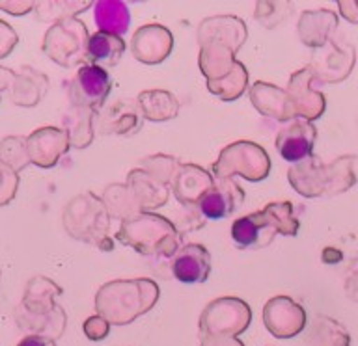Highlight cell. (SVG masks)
<instances>
[{"label":"cell","mask_w":358,"mask_h":346,"mask_svg":"<svg viewBox=\"0 0 358 346\" xmlns=\"http://www.w3.org/2000/svg\"><path fill=\"white\" fill-rule=\"evenodd\" d=\"M159 298V287L151 279L112 281L103 285L95 298L97 315L114 326H125L142 317Z\"/></svg>","instance_id":"obj_1"},{"label":"cell","mask_w":358,"mask_h":346,"mask_svg":"<svg viewBox=\"0 0 358 346\" xmlns=\"http://www.w3.org/2000/svg\"><path fill=\"white\" fill-rule=\"evenodd\" d=\"M116 239L131 246L142 255H173L178 253L179 236L176 227L166 218L140 212L123 220Z\"/></svg>","instance_id":"obj_2"},{"label":"cell","mask_w":358,"mask_h":346,"mask_svg":"<svg viewBox=\"0 0 358 346\" xmlns=\"http://www.w3.org/2000/svg\"><path fill=\"white\" fill-rule=\"evenodd\" d=\"M62 220L73 239L92 242L105 250V239L110 227L108 211L94 194H80L69 201Z\"/></svg>","instance_id":"obj_3"},{"label":"cell","mask_w":358,"mask_h":346,"mask_svg":"<svg viewBox=\"0 0 358 346\" xmlns=\"http://www.w3.org/2000/svg\"><path fill=\"white\" fill-rule=\"evenodd\" d=\"M88 39V30L77 19L55 22L49 32L45 33L43 52L64 67L78 66L86 61Z\"/></svg>","instance_id":"obj_4"},{"label":"cell","mask_w":358,"mask_h":346,"mask_svg":"<svg viewBox=\"0 0 358 346\" xmlns=\"http://www.w3.org/2000/svg\"><path fill=\"white\" fill-rule=\"evenodd\" d=\"M250 307L237 298H218L203 309L200 329L203 335L237 337L250 326Z\"/></svg>","instance_id":"obj_5"},{"label":"cell","mask_w":358,"mask_h":346,"mask_svg":"<svg viewBox=\"0 0 358 346\" xmlns=\"http://www.w3.org/2000/svg\"><path fill=\"white\" fill-rule=\"evenodd\" d=\"M112 91V78L106 69L92 63H84L71 78L67 93L75 108L99 110Z\"/></svg>","instance_id":"obj_6"},{"label":"cell","mask_w":358,"mask_h":346,"mask_svg":"<svg viewBox=\"0 0 358 346\" xmlns=\"http://www.w3.org/2000/svg\"><path fill=\"white\" fill-rule=\"evenodd\" d=\"M263 322L276 339H291L306 326V313L287 296H276L265 303Z\"/></svg>","instance_id":"obj_7"},{"label":"cell","mask_w":358,"mask_h":346,"mask_svg":"<svg viewBox=\"0 0 358 346\" xmlns=\"http://www.w3.org/2000/svg\"><path fill=\"white\" fill-rule=\"evenodd\" d=\"M245 201V192L231 177H217L213 188L207 192L198 209L207 220H222L231 216Z\"/></svg>","instance_id":"obj_8"},{"label":"cell","mask_w":358,"mask_h":346,"mask_svg":"<svg viewBox=\"0 0 358 346\" xmlns=\"http://www.w3.org/2000/svg\"><path fill=\"white\" fill-rule=\"evenodd\" d=\"M315 144V128L310 121L291 119L278 130L276 151L287 162H304L312 155Z\"/></svg>","instance_id":"obj_9"},{"label":"cell","mask_w":358,"mask_h":346,"mask_svg":"<svg viewBox=\"0 0 358 346\" xmlns=\"http://www.w3.org/2000/svg\"><path fill=\"white\" fill-rule=\"evenodd\" d=\"M27 149L32 164L39 167H52L69 149V138L66 130L56 127L38 128L27 138Z\"/></svg>","instance_id":"obj_10"},{"label":"cell","mask_w":358,"mask_h":346,"mask_svg":"<svg viewBox=\"0 0 358 346\" xmlns=\"http://www.w3.org/2000/svg\"><path fill=\"white\" fill-rule=\"evenodd\" d=\"M211 272V257L201 244H189L173 255L172 273L179 283H203Z\"/></svg>","instance_id":"obj_11"},{"label":"cell","mask_w":358,"mask_h":346,"mask_svg":"<svg viewBox=\"0 0 358 346\" xmlns=\"http://www.w3.org/2000/svg\"><path fill=\"white\" fill-rule=\"evenodd\" d=\"M278 233L273 223L268 222L265 212H252L246 216L235 220L231 225V239L235 246L241 250H248V248H263L268 242H273L274 234Z\"/></svg>","instance_id":"obj_12"},{"label":"cell","mask_w":358,"mask_h":346,"mask_svg":"<svg viewBox=\"0 0 358 346\" xmlns=\"http://www.w3.org/2000/svg\"><path fill=\"white\" fill-rule=\"evenodd\" d=\"M172 33L170 30L159 24H148L142 27L133 38V54L136 60L144 63H159L166 60V56L172 50Z\"/></svg>","instance_id":"obj_13"},{"label":"cell","mask_w":358,"mask_h":346,"mask_svg":"<svg viewBox=\"0 0 358 346\" xmlns=\"http://www.w3.org/2000/svg\"><path fill=\"white\" fill-rule=\"evenodd\" d=\"M215 179L200 166L181 164L173 177V192L181 205L198 206L201 197L213 188Z\"/></svg>","instance_id":"obj_14"},{"label":"cell","mask_w":358,"mask_h":346,"mask_svg":"<svg viewBox=\"0 0 358 346\" xmlns=\"http://www.w3.org/2000/svg\"><path fill=\"white\" fill-rule=\"evenodd\" d=\"M312 75L313 73H310L308 69L296 71L295 75L291 77L289 89H287V95H289L291 103H293L295 114L304 117L306 121L317 119L324 110L323 95L310 89Z\"/></svg>","instance_id":"obj_15"},{"label":"cell","mask_w":358,"mask_h":346,"mask_svg":"<svg viewBox=\"0 0 358 346\" xmlns=\"http://www.w3.org/2000/svg\"><path fill=\"white\" fill-rule=\"evenodd\" d=\"M62 294V289L49 278L36 276L27 283L21 307L30 315H49L56 309L55 298Z\"/></svg>","instance_id":"obj_16"},{"label":"cell","mask_w":358,"mask_h":346,"mask_svg":"<svg viewBox=\"0 0 358 346\" xmlns=\"http://www.w3.org/2000/svg\"><path fill=\"white\" fill-rule=\"evenodd\" d=\"M15 322L19 328L28 331V335H43L49 339H58L66 331L67 317L60 306L49 315H30L21 306L15 309Z\"/></svg>","instance_id":"obj_17"},{"label":"cell","mask_w":358,"mask_h":346,"mask_svg":"<svg viewBox=\"0 0 358 346\" xmlns=\"http://www.w3.org/2000/svg\"><path fill=\"white\" fill-rule=\"evenodd\" d=\"M125 52V41L120 36L95 32L90 36L88 49H86V63L99 66L103 69L120 63Z\"/></svg>","instance_id":"obj_18"},{"label":"cell","mask_w":358,"mask_h":346,"mask_svg":"<svg viewBox=\"0 0 358 346\" xmlns=\"http://www.w3.org/2000/svg\"><path fill=\"white\" fill-rule=\"evenodd\" d=\"M49 88V78L34 69L17 73L11 84V100L17 106H36Z\"/></svg>","instance_id":"obj_19"},{"label":"cell","mask_w":358,"mask_h":346,"mask_svg":"<svg viewBox=\"0 0 358 346\" xmlns=\"http://www.w3.org/2000/svg\"><path fill=\"white\" fill-rule=\"evenodd\" d=\"M142 125V116H140L138 106L129 103V100H117L106 110L103 121H101V130L103 134H133L136 133Z\"/></svg>","instance_id":"obj_20"},{"label":"cell","mask_w":358,"mask_h":346,"mask_svg":"<svg viewBox=\"0 0 358 346\" xmlns=\"http://www.w3.org/2000/svg\"><path fill=\"white\" fill-rule=\"evenodd\" d=\"M95 13V24L99 27V32L112 33V36H120L129 30V10L127 4L123 2H112V0H105V2H97L94 6Z\"/></svg>","instance_id":"obj_21"},{"label":"cell","mask_w":358,"mask_h":346,"mask_svg":"<svg viewBox=\"0 0 358 346\" xmlns=\"http://www.w3.org/2000/svg\"><path fill=\"white\" fill-rule=\"evenodd\" d=\"M138 106L142 110V116L151 121H166L176 117L179 110V103L172 93L168 91H142L138 95Z\"/></svg>","instance_id":"obj_22"},{"label":"cell","mask_w":358,"mask_h":346,"mask_svg":"<svg viewBox=\"0 0 358 346\" xmlns=\"http://www.w3.org/2000/svg\"><path fill=\"white\" fill-rule=\"evenodd\" d=\"M94 114L95 112L86 110V108H75L67 112L64 125H66V134L69 138V145L84 149L86 145L92 144L94 140Z\"/></svg>","instance_id":"obj_23"},{"label":"cell","mask_w":358,"mask_h":346,"mask_svg":"<svg viewBox=\"0 0 358 346\" xmlns=\"http://www.w3.org/2000/svg\"><path fill=\"white\" fill-rule=\"evenodd\" d=\"M90 2H66V0H56V2H36L34 4V13L38 21H67L88 10Z\"/></svg>","instance_id":"obj_24"},{"label":"cell","mask_w":358,"mask_h":346,"mask_svg":"<svg viewBox=\"0 0 358 346\" xmlns=\"http://www.w3.org/2000/svg\"><path fill=\"white\" fill-rule=\"evenodd\" d=\"M246 69L243 67V63L239 61H235L234 69L226 75L224 78H217V80H211V82H207L209 86V91L213 93H217L218 97H222L224 100H231L235 97H239L243 95L246 88Z\"/></svg>","instance_id":"obj_25"},{"label":"cell","mask_w":358,"mask_h":346,"mask_svg":"<svg viewBox=\"0 0 358 346\" xmlns=\"http://www.w3.org/2000/svg\"><path fill=\"white\" fill-rule=\"evenodd\" d=\"M0 162L10 166L13 172H22L30 164L27 149V138L22 136H8L0 142Z\"/></svg>","instance_id":"obj_26"},{"label":"cell","mask_w":358,"mask_h":346,"mask_svg":"<svg viewBox=\"0 0 358 346\" xmlns=\"http://www.w3.org/2000/svg\"><path fill=\"white\" fill-rule=\"evenodd\" d=\"M19 173L13 172L4 162H0V206L8 205L17 194Z\"/></svg>","instance_id":"obj_27"},{"label":"cell","mask_w":358,"mask_h":346,"mask_svg":"<svg viewBox=\"0 0 358 346\" xmlns=\"http://www.w3.org/2000/svg\"><path fill=\"white\" fill-rule=\"evenodd\" d=\"M108 331H110V322L99 315L86 318V322H84V333L90 340H103Z\"/></svg>","instance_id":"obj_28"},{"label":"cell","mask_w":358,"mask_h":346,"mask_svg":"<svg viewBox=\"0 0 358 346\" xmlns=\"http://www.w3.org/2000/svg\"><path fill=\"white\" fill-rule=\"evenodd\" d=\"M17 32L8 24V22L0 21V60L8 58L11 54V50L17 47Z\"/></svg>","instance_id":"obj_29"},{"label":"cell","mask_w":358,"mask_h":346,"mask_svg":"<svg viewBox=\"0 0 358 346\" xmlns=\"http://www.w3.org/2000/svg\"><path fill=\"white\" fill-rule=\"evenodd\" d=\"M200 346H245L237 337H217V335H203Z\"/></svg>","instance_id":"obj_30"},{"label":"cell","mask_w":358,"mask_h":346,"mask_svg":"<svg viewBox=\"0 0 358 346\" xmlns=\"http://www.w3.org/2000/svg\"><path fill=\"white\" fill-rule=\"evenodd\" d=\"M0 10H6L10 15L21 17L34 10L32 2H0Z\"/></svg>","instance_id":"obj_31"},{"label":"cell","mask_w":358,"mask_h":346,"mask_svg":"<svg viewBox=\"0 0 358 346\" xmlns=\"http://www.w3.org/2000/svg\"><path fill=\"white\" fill-rule=\"evenodd\" d=\"M15 346H56V343L55 339H49L43 335H27Z\"/></svg>","instance_id":"obj_32"},{"label":"cell","mask_w":358,"mask_h":346,"mask_svg":"<svg viewBox=\"0 0 358 346\" xmlns=\"http://www.w3.org/2000/svg\"><path fill=\"white\" fill-rule=\"evenodd\" d=\"M13 78H15V73L8 69V67H0V91L6 88H11Z\"/></svg>","instance_id":"obj_33"}]
</instances>
